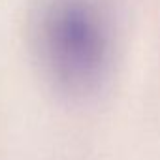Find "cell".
I'll return each mask as SVG.
<instances>
[{
  "mask_svg": "<svg viewBox=\"0 0 160 160\" xmlns=\"http://www.w3.org/2000/svg\"><path fill=\"white\" fill-rule=\"evenodd\" d=\"M38 42L51 75L70 91L94 87L108 66V25L92 0H43Z\"/></svg>",
  "mask_w": 160,
  "mask_h": 160,
  "instance_id": "obj_1",
  "label": "cell"
}]
</instances>
